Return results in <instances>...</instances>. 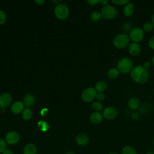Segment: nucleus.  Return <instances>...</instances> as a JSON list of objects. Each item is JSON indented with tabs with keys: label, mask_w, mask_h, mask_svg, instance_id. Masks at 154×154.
<instances>
[{
	"label": "nucleus",
	"mask_w": 154,
	"mask_h": 154,
	"mask_svg": "<svg viewBox=\"0 0 154 154\" xmlns=\"http://www.w3.org/2000/svg\"><path fill=\"white\" fill-rule=\"evenodd\" d=\"M130 75L132 80L137 84H143L146 83L149 79V72L142 65H137L134 67Z\"/></svg>",
	"instance_id": "obj_1"
},
{
	"label": "nucleus",
	"mask_w": 154,
	"mask_h": 154,
	"mask_svg": "<svg viewBox=\"0 0 154 154\" xmlns=\"http://www.w3.org/2000/svg\"><path fill=\"white\" fill-rule=\"evenodd\" d=\"M133 62L132 60L128 57H123L119 60L117 63V69L120 73L128 74L131 73L132 70Z\"/></svg>",
	"instance_id": "obj_2"
},
{
	"label": "nucleus",
	"mask_w": 154,
	"mask_h": 154,
	"mask_svg": "<svg viewBox=\"0 0 154 154\" xmlns=\"http://www.w3.org/2000/svg\"><path fill=\"white\" fill-rule=\"evenodd\" d=\"M130 43L129 35L125 33H120L116 35L112 40L113 46L118 49H124L128 47Z\"/></svg>",
	"instance_id": "obj_3"
},
{
	"label": "nucleus",
	"mask_w": 154,
	"mask_h": 154,
	"mask_svg": "<svg viewBox=\"0 0 154 154\" xmlns=\"http://www.w3.org/2000/svg\"><path fill=\"white\" fill-rule=\"evenodd\" d=\"M100 14L101 16L105 19H112L117 17L118 12L114 5L108 4L102 8Z\"/></svg>",
	"instance_id": "obj_4"
},
{
	"label": "nucleus",
	"mask_w": 154,
	"mask_h": 154,
	"mask_svg": "<svg viewBox=\"0 0 154 154\" xmlns=\"http://www.w3.org/2000/svg\"><path fill=\"white\" fill-rule=\"evenodd\" d=\"M144 31L140 27L132 28L129 32V37L132 42L139 43L144 37Z\"/></svg>",
	"instance_id": "obj_5"
},
{
	"label": "nucleus",
	"mask_w": 154,
	"mask_h": 154,
	"mask_svg": "<svg viewBox=\"0 0 154 154\" xmlns=\"http://www.w3.org/2000/svg\"><path fill=\"white\" fill-rule=\"evenodd\" d=\"M55 14L60 19H66L69 13L68 7L64 4H60L55 8Z\"/></svg>",
	"instance_id": "obj_6"
},
{
	"label": "nucleus",
	"mask_w": 154,
	"mask_h": 154,
	"mask_svg": "<svg viewBox=\"0 0 154 154\" xmlns=\"http://www.w3.org/2000/svg\"><path fill=\"white\" fill-rule=\"evenodd\" d=\"M102 116L106 120H113L117 117L118 110L113 106H108L103 109Z\"/></svg>",
	"instance_id": "obj_7"
},
{
	"label": "nucleus",
	"mask_w": 154,
	"mask_h": 154,
	"mask_svg": "<svg viewBox=\"0 0 154 154\" xmlns=\"http://www.w3.org/2000/svg\"><path fill=\"white\" fill-rule=\"evenodd\" d=\"M97 92L95 88L93 87H88L84 90L82 93V99L84 101L90 102L93 101L97 96Z\"/></svg>",
	"instance_id": "obj_8"
},
{
	"label": "nucleus",
	"mask_w": 154,
	"mask_h": 154,
	"mask_svg": "<svg viewBox=\"0 0 154 154\" xmlns=\"http://www.w3.org/2000/svg\"><path fill=\"white\" fill-rule=\"evenodd\" d=\"M20 139L19 134L16 131H10L5 135L6 142L9 144H16Z\"/></svg>",
	"instance_id": "obj_9"
},
{
	"label": "nucleus",
	"mask_w": 154,
	"mask_h": 154,
	"mask_svg": "<svg viewBox=\"0 0 154 154\" xmlns=\"http://www.w3.org/2000/svg\"><path fill=\"white\" fill-rule=\"evenodd\" d=\"M129 53L132 56H137L141 53V47L138 43L131 42L128 47Z\"/></svg>",
	"instance_id": "obj_10"
},
{
	"label": "nucleus",
	"mask_w": 154,
	"mask_h": 154,
	"mask_svg": "<svg viewBox=\"0 0 154 154\" xmlns=\"http://www.w3.org/2000/svg\"><path fill=\"white\" fill-rule=\"evenodd\" d=\"M12 97L9 93H3L0 95V107L4 109L11 103Z\"/></svg>",
	"instance_id": "obj_11"
},
{
	"label": "nucleus",
	"mask_w": 154,
	"mask_h": 154,
	"mask_svg": "<svg viewBox=\"0 0 154 154\" xmlns=\"http://www.w3.org/2000/svg\"><path fill=\"white\" fill-rule=\"evenodd\" d=\"M135 11V7L134 5L129 2L126 5H125L123 7V13L125 16L126 17H130L131 16Z\"/></svg>",
	"instance_id": "obj_12"
},
{
	"label": "nucleus",
	"mask_w": 154,
	"mask_h": 154,
	"mask_svg": "<svg viewBox=\"0 0 154 154\" xmlns=\"http://www.w3.org/2000/svg\"><path fill=\"white\" fill-rule=\"evenodd\" d=\"M103 120V116L100 112L94 111L91 114L90 116V120L93 124H99Z\"/></svg>",
	"instance_id": "obj_13"
},
{
	"label": "nucleus",
	"mask_w": 154,
	"mask_h": 154,
	"mask_svg": "<svg viewBox=\"0 0 154 154\" xmlns=\"http://www.w3.org/2000/svg\"><path fill=\"white\" fill-rule=\"evenodd\" d=\"M140 105V100L138 97H131L128 102V106L129 108L132 110L137 109Z\"/></svg>",
	"instance_id": "obj_14"
},
{
	"label": "nucleus",
	"mask_w": 154,
	"mask_h": 154,
	"mask_svg": "<svg viewBox=\"0 0 154 154\" xmlns=\"http://www.w3.org/2000/svg\"><path fill=\"white\" fill-rule=\"evenodd\" d=\"M24 108V105L22 102L17 101L13 103L11 106V111L14 114H19L21 112Z\"/></svg>",
	"instance_id": "obj_15"
},
{
	"label": "nucleus",
	"mask_w": 154,
	"mask_h": 154,
	"mask_svg": "<svg viewBox=\"0 0 154 154\" xmlns=\"http://www.w3.org/2000/svg\"><path fill=\"white\" fill-rule=\"evenodd\" d=\"M88 140H89L88 137L84 134H78L75 138V141L76 143L80 146L86 145L88 143Z\"/></svg>",
	"instance_id": "obj_16"
},
{
	"label": "nucleus",
	"mask_w": 154,
	"mask_h": 154,
	"mask_svg": "<svg viewBox=\"0 0 154 154\" xmlns=\"http://www.w3.org/2000/svg\"><path fill=\"white\" fill-rule=\"evenodd\" d=\"M37 148L34 144H28L23 149V154H36Z\"/></svg>",
	"instance_id": "obj_17"
},
{
	"label": "nucleus",
	"mask_w": 154,
	"mask_h": 154,
	"mask_svg": "<svg viewBox=\"0 0 154 154\" xmlns=\"http://www.w3.org/2000/svg\"><path fill=\"white\" fill-rule=\"evenodd\" d=\"M120 73L119 70L116 67H111L107 72L108 77L111 79H117L119 76Z\"/></svg>",
	"instance_id": "obj_18"
},
{
	"label": "nucleus",
	"mask_w": 154,
	"mask_h": 154,
	"mask_svg": "<svg viewBox=\"0 0 154 154\" xmlns=\"http://www.w3.org/2000/svg\"><path fill=\"white\" fill-rule=\"evenodd\" d=\"M107 88V84L104 81H99L95 85V90L97 93H103Z\"/></svg>",
	"instance_id": "obj_19"
},
{
	"label": "nucleus",
	"mask_w": 154,
	"mask_h": 154,
	"mask_svg": "<svg viewBox=\"0 0 154 154\" xmlns=\"http://www.w3.org/2000/svg\"><path fill=\"white\" fill-rule=\"evenodd\" d=\"M23 101L25 105L28 106H31L34 104L35 99L34 96L31 94H27L25 96Z\"/></svg>",
	"instance_id": "obj_20"
},
{
	"label": "nucleus",
	"mask_w": 154,
	"mask_h": 154,
	"mask_svg": "<svg viewBox=\"0 0 154 154\" xmlns=\"http://www.w3.org/2000/svg\"><path fill=\"white\" fill-rule=\"evenodd\" d=\"M122 154H137V152L134 147L131 146L127 145L123 147Z\"/></svg>",
	"instance_id": "obj_21"
},
{
	"label": "nucleus",
	"mask_w": 154,
	"mask_h": 154,
	"mask_svg": "<svg viewBox=\"0 0 154 154\" xmlns=\"http://www.w3.org/2000/svg\"><path fill=\"white\" fill-rule=\"evenodd\" d=\"M32 116V112L30 108H26L22 112V117L25 120H29Z\"/></svg>",
	"instance_id": "obj_22"
},
{
	"label": "nucleus",
	"mask_w": 154,
	"mask_h": 154,
	"mask_svg": "<svg viewBox=\"0 0 154 154\" xmlns=\"http://www.w3.org/2000/svg\"><path fill=\"white\" fill-rule=\"evenodd\" d=\"M142 29H143L144 32H149L153 30L154 26L151 22H147L143 24Z\"/></svg>",
	"instance_id": "obj_23"
},
{
	"label": "nucleus",
	"mask_w": 154,
	"mask_h": 154,
	"mask_svg": "<svg viewBox=\"0 0 154 154\" xmlns=\"http://www.w3.org/2000/svg\"><path fill=\"white\" fill-rule=\"evenodd\" d=\"M91 107L93 110L96 112H99L103 109V105L99 101H94L91 104Z\"/></svg>",
	"instance_id": "obj_24"
},
{
	"label": "nucleus",
	"mask_w": 154,
	"mask_h": 154,
	"mask_svg": "<svg viewBox=\"0 0 154 154\" xmlns=\"http://www.w3.org/2000/svg\"><path fill=\"white\" fill-rule=\"evenodd\" d=\"M101 14H100V12H99V11H93L91 13V15H90V17H91V19L93 20V21H98L101 18Z\"/></svg>",
	"instance_id": "obj_25"
},
{
	"label": "nucleus",
	"mask_w": 154,
	"mask_h": 154,
	"mask_svg": "<svg viewBox=\"0 0 154 154\" xmlns=\"http://www.w3.org/2000/svg\"><path fill=\"white\" fill-rule=\"evenodd\" d=\"M38 126L40 129L42 131H46L49 128V125L43 121H40L38 123Z\"/></svg>",
	"instance_id": "obj_26"
},
{
	"label": "nucleus",
	"mask_w": 154,
	"mask_h": 154,
	"mask_svg": "<svg viewBox=\"0 0 154 154\" xmlns=\"http://www.w3.org/2000/svg\"><path fill=\"white\" fill-rule=\"evenodd\" d=\"M130 1L128 0H112L111 1V2L114 4V5H123L125 6V5H126L128 2H129Z\"/></svg>",
	"instance_id": "obj_27"
},
{
	"label": "nucleus",
	"mask_w": 154,
	"mask_h": 154,
	"mask_svg": "<svg viewBox=\"0 0 154 154\" xmlns=\"http://www.w3.org/2000/svg\"><path fill=\"white\" fill-rule=\"evenodd\" d=\"M7 147V142L0 138V153L3 152Z\"/></svg>",
	"instance_id": "obj_28"
},
{
	"label": "nucleus",
	"mask_w": 154,
	"mask_h": 154,
	"mask_svg": "<svg viewBox=\"0 0 154 154\" xmlns=\"http://www.w3.org/2000/svg\"><path fill=\"white\" fill-rule=\"evenodd\" d=\"M6 19L5 13L2 10H0V25L3 24Z\"/></svg>",
	"instance_id": "obj_29"
},
{
	"label": "nucleus",
	"mask_w": 154,
	"mask_h": 154,
	"mask_svg": "<svg viewBox=\"0 0 154 154\" xmlns=\"http://www.w3.org/2000/svg\"><path fill=\"white\" fill-rule=\"evenodd\" d=\"M148 46L150 49L154 50V35L149 38L148 41Z\"/></svg>",
	"instance_id": "obj_30"
},
{
	"label": "nucleus",
	"mask_w": 154,
	"mask_h": 154,
	"mask_svg": "<svg viewBox=\"0 0 154 154\" xmlns=\"http://www.w3.org/2000/svg\"><path fill=\"white\" fill-rule=\"evenodd\" d=\"M96 98L99 101H102L105 99V96L103 93H97Z\"/></svg>",
	"instance_id": "obj_31"
},
{
	"label": "nucleus",
	"mask_w": 154,
	"mask_h": 154,
	"mask_svg": "<svg viewBox=\"0 0 154 154\" xmlns=\"http://www.w3.org/2000/svg\"><path fill=\"white\" fill-rule=\"evenodd\" d=\"M142 66H143V67L144 68H145L146 69L148 70L150 68V63L149 61H144L143 63Z\"/></svg>",
	"instance_id": "obj_32"
},
{
	"label": "nucleus",
	"mask_w": 154,
	"mask_h": 154,
	"mask_svg": "<svg viewBox=\"0 0 154 154\" xmlns=\"http://www.w3.org/2000/svg\"><path fill=\"white\" fill-rule=\"evenodd\" d=\"M131 117L134 119V120H137L138 119V118L140 117L139 116V114L136 112H134L132 114H131Z\"/></svg>",
	"instance_id": "obj_33"
},
{
	"label": "nucleus",
	"mask_w": 154,
	"mask_h": 154,
	"mask_svg": "<svg viewBox=\"0 0 154 154\" xmlns=\"http://www.w3.org/2000/svg\"><path fill=\"white\" fill-rule=\"evenodd\" d=\"M87 2L91 5H95L99 3V0H89V1H87Z\"/></svg>",
	"instance_id": "obj_34"
},
{
	"label": "nucleus",
	"mask_w": 154,
	"mask_h": 154,
	"mask_svg": "<svg viewBox=\"0 0 154 154\" xmlns=\"http://www.w3.org/2000/svg\"><path fill=\"white\" fill-rule=\"evenodd\" d=\"M108 1H106V0H101V1H99V3L101 4V5L103 6H105L106 5H108Z\"/></svg>",
	"instance_id": "obj_35"
},
{
	"label": "nucleus",
	"mask_w": 154,
	"mask_h": 154,
	"mask_svg": "<svg viewBox=\"0 0 154 154\" xmlns=\"http://www.w3.org/2000/svg\"><path fill=\"white\" fill-rule=\"evenodd\" d=\"M2 154H13V152L9 149H5L3 152Z\"/></svg>",
	"instance_id": "obj_36"
},
{
	"label": "nucleus",
	"mask_w": 154,
	"mask_h": 154,
	"mask_svg": "<svg viewBox=\"0 0 154 154\" xmlns=\"http://www.w3.org/2000/svg\"><path fill=\"white\" fill-rule=\"evenodd\" d=\"M35 2L36 3H37L38 5H41L44 2V1L43 0H35Z\"/></svg>",
	"instance_id": "obj_37"
},
{
	"label": "nucleus",
	"mask_w": 154,
	"mask_h": 154,
	"mask_svg": "<svg viewBox=\"0 0 154 154\" xmlns=\"http://www.w3.org/2000/svg\"><path fill=\"white\" fill-rule=\"evenodd\" d=\"M151 22L152 23V24L154 26V13L152 14V17H151Z\"/></svg>",
	"instance_id": "obj_38"
},
{
	"label": "nucleus",
	"mask_w": 154,
	"mask_h": 154,
	"mask_svg": "<svg viewBox=\"0 0 154 154\" xmlns=\"http://www.w3.org/2000/svg\"><path fill=\"white\" fill-rule=\"evenodd\" d=\"M152 64L154 66V55H153V57L152 58Z\"/></svg>",
	"instance_id": "obj_39"
},
{
	"label": "nucleus",
	"mask_w": 154,
	"mask_h": 154,
	"mask_svg": "<svg viewBox=\"0 0 154 154\" xmlns=\"http://www.w3.org/2000/svg\"><path fill=\"white\" fill-rule=\"evenodd\" d=\"M66 154H74L72 152H70V151H69V152H67L66 153Z\"/></svg>",
	"instance_id": "obj_40"
},
{
	"label": "nucleus",
	"mask_w": 154,
	"mask_h": 154,
	"mask_svg": "<svg viewBox=\"0 0 154 154\" xmlns=\"http://www.w3.org/2000/svg\"><path fill=\"white\" fill-rule=\"evenodd\" d=\"M108 154H119V153L115 152H109Z\"/></svg>",
	"instance_id": "obj_41"
},
{
	"label": "nucleus",
	"mask_w": 154,
	"mask_h": 154,
	"mask_svg": "<svg viewBox=\"0 0 154 154\" xmlns=\"http://www.w3.org/2000/svg\"><path fill=\"white\" fill-rule=\"evenodd\" d=\"M146 154H154V153H153V152H149L146 153Z\"/></svg>",
	"instance_id": "obj_42"
},
{
	"label": "nucleus",
	"mask_w": 154,
	"mask_h": 154,
	"mask_svg": "<svg viewBox=\"0 0 154 154\" xmlns=\"http://www.w3.org/2000/svg\"><path fill=\"white\" fill-rule=\"evenodd\" d=\"M153 145H154V140H153Z\"/></svg>",
	"instance_id": "obj_43"
},
{
	"label": "nucleus",
	"mask_w": 154,
	"mask_h": 154,
	"mask_svg": "<svg viewBox=\"0 0 154 154\" xmlns=\"http://www.w3.org/2000/svg\"><path fill=\"white\" fill-rule=\"evenodd\" d=\"M153 76H154V72H153Z\"/></svg>",
	"instance_id": "obj_44"
}]
</instances>
